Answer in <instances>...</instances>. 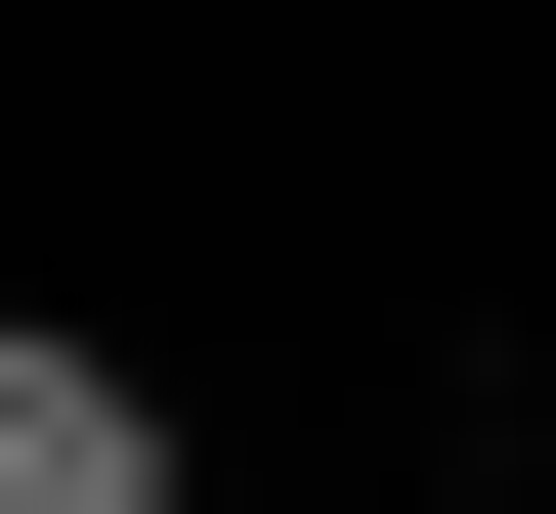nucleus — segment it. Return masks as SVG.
<instances>
[{"mask_svg":"<svg viewBox=\"0 0 556 514\" xmlns=\"http://www.w3.org/2000/svg\"><path fill=\"white\" fill-rule=\"evenodd\" d=\"M0 514H172V386L86 343V300H43V343H0Z\"/></svg>","mask_w":556,"mask_h":514,"instance_id":"nucleus-1","label":"nucleus"}]
</instances>
